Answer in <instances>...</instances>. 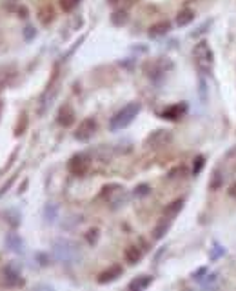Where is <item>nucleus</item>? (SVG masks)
I'll return each instance as SVG.
<instances>
[{
	"instance_id": "nucleus-28",
	"label": "nucleus",
	"mask_w": 236,
	"mask_h": 291,
	"mask_svg": "<svg viewBox=\"0 0 236 291\" xmlns=\"http://www.w3.org/2000/svg\"><path fill=\"white\" fill-rule=\"evenodd\" d=\"M224 253V250H222V246H216V251L214 253H211V259H218L220 255Z\"/></svg>"
},
{
	"instance_id": "nucleus-22",
	"label": "nucleus",
	"mask_w": 236,
	"mask_h": 291,
	"mask_svg": "<svg viewBox=\"0 0 236 291\" xmlns=\"http://www.w3.org/2000/svg\"><path fill=\"white\" fill-rule=\"evenodd\" d=\"M40 20H42V24L51 22V20H53V9H51V7H44L40 11Z\"/></svg>"
},
{
	"instance_id": "nucleus-9",
	"label": "nucleus",
	"mask_w": 236,
	"mask_h": 291,
	"mask_svg": "<svg viewBox=\"0 0 236 291\" xmlns=\"http://www.w3.org/2000/svg\"><path fill=\"white\" fill-rule=\"evenodd\" d=\"M118 277H122V267L113 266L98 275V284H109V282H113V280H117Z\"/></svg>"
},
{
	"instance_id": "nucleus-11",
	"label": "nucleus",
	"mask_w": 236,
	"mask_h": 291,
	"mask_svg": "<svg viewBox=\"0 0 236 291\" xmlns=\"http://www.w3.org/2000/svg\"><path fill=\"white\" fill-rule=\"evenodd\" d=\"M6 246L7 250H11L13 253H22L24 251V244H22V238L18 237L17 233H9L6 237Z\"/></svg>"
},
{
	"instance_id": "nucleus-17",
	"label": "nucleus",
	"mask_w": 236,
	"mask_h": 291,
	"mask_svg": "<svg viewBox=\"0 0 236 291\" xmlns=\"http://www.w3.org/2000/svg\"><path fill=\"white\" fill-rule=\"evenodd\" d=\"M151 284V277H136L133 282L129 284V290H133V291H140V290H146L148 286Z\"/></svg>"
},
{
	"instance_id": "nucleus-15",
	"label": "nucleus",
	"mask_w": 236,
	"mask_h": 291,
	"mask_svg": "<svg viewBox=\"0 0 236 291\" xmlns=\"http://www.w3.org/2000/svg\"><path fill=\"white\" fill-rule=\"evenodd\" d=\"M182 208H183V200L182 198H178V200H175L173 204H169L167 208H165V211H164V217H167V219H175L180 211H182Z\"/></svg>"
},
{
	"instance_id": "nucleus-19",
	"label": "nucleus",
	"mask_w": 236,
	"mask_h": 291,
	"mask_svg": "<svg viewBox=\"0 0 236 291\" xmlns=\"http://www.w3.org/2000/svg\"><path fill=\"white\" fill-rule=\"evenodd\" d=\"M57 215H59V208H57L55 204H47L46 209H44V219H46L47 222H53V220L57 219Z\"/></svg>"
},
{
	"instance_id": "nucleus-16",
	"label": "nucleus",
	"mask_w": 236,
	"mask_h": 291,
	"mask_svg": "<svg viewBox=\"0 0 236 291\" xmlns=\"http://www.w3.org/2000/svg\"><path fill=\"white\" fill-rule=\"evenodd\" d=\"M140 259H142L140 248H136V246H129V248L125 250V260L129 262V264H136V262H140Z\"/></svg>"
},
{
	"instance_id": "nucleus-2",
	"label": "nucleus",
	"mask_w": 236,
	"mask_h": 291,
	"mask_svg": "<svg viewBox=\"0 0 236 291\" xmlns=\"http://www.w3.org/2000/svg\"><path fill=\"white\" fill-rule=\"evenodd\" d=\"M138 113H140V104L138 102H131L125 107H122L115 117H111V120H109V129L111 131L125 129L136 119Z\"/></svg>"
},
{
	"instance_id": "nucleus-1",
	"label": "nucleus",
	"mask_w": 236,
	"mask_h": 291,
	"mask_svg": "<svg viewBox=\"0 0 236 291\" xmlns=\"http://www.w3.org/2000/svg\"><path fill=\"white\" fill-rule=\"evenodd\" d=\"M53 255L62 264H75L80 259V250L73 240L57 238L53 242Z\"/></svg>"
},
{
	"instance_id": "nucleus-21",
	"label": "nucleus",
	"mask_w": 236,
	"mask_h": 291,
	"mask_svg": "<svg viewBox=\"0 0 236 291\" xmlns=\"http://www.w3.org/2000/svg\"><path fill=\"white\" fill-rule=\"evenodd\" d=\"M80 4V0H60V6L64 11H73Z\"/></svg>"
},
{
	"instance_id": "nucleus-14",
	"label": "nucleus",
	"mask_w": 236,
	"mask_h": 291,
	"mask_svg": "<svg viewBox=\"0 0 236 291\" xmlns=\"http://www.w3.org/2000/svg\"><path fill=\"white\" fill-rule=\"evenodd\" d=\"M169 226H171V219H167V217H164V219H162V220L158 222V224H156V227H154L153 237L156 238V240H160V238H164V235L167 233Z\"/></svg>"
},
{
	"instance_id": "nucleus-13",
	"label": "nucleus",
	"mask_w": 236,
	"mask_h": 291,
	"mask_svg": "<svg viewBox=\"0 0 236 291\" xmlns=\"http://www.w3.org/2000/svg\"><path fill=\"white\" fill-rule=\"evenodd\" d=\"M169 30H171V24H169L167 20H162V22H156L154 26H151V30H149V36H151V38H158V36L165 35Z\"/></svg>"
},
{
	"instance_id": "nucleus-4",
	"label": "nucleus",
	"mask_w": 236,
	"mask_h": 291,
	"mask_svg": "<svg viewBox=\"0 0 236 291\" xmlns=\"http://www.w3.org/2000/svg\"><path fill=\"white\" fill-rule=\"evenodd\" d=\"M102 196L106 198L107 202L111 204L113 208H118V206H122V202H125V200H127V195H125L124 188H122V186H118V184L106 186V188H104V193H102Z\"/></svg>"
},
{
	"instance_id": "nucleus-6",
	"label": "nucleus",
	"mask_w": 236,
	"mask_h": 291,
	"mask_svg": "<svg viewBox=\"0 0 236 291\" xmlns=\"http://www.w3.org/2000/svg\"><path fill=\"white\" fill-rule=\"evenodd\" d=\"M94 133H96V120L86 119L78 124V129L75 131V138L80 142H88L89 138H93Z\"/></svg>"
},
{
	"instance_id": "nucleus-7",
	"label": "nucleus",
	"mask_w": 236,
	"mask_h": 291,
	"mask_svg": "<svg viewBox=\"0 0 236 291\" xmlns=\"http://www.w3.org/2000/svg\"><path fill=\"white\" fill-rule=\"evenodd\" d=\"M4 279H6V284L7 286H20L22 284V279H20V271H18L17 267L9 264V266L4 267Z\"/></svg>"
},
{
	"instance_id": "nucleus-27",
	"label": "nucleus",
	"mask_w": 236,
	"mask_h": 291,
	"mask_svg": "<svg viewBox=\"0 0 236 291\" xmlns=\"http://www.w3.org/2000/svg\"><path fill=\"white\" fill-rule=\"evenodd\" d=\"M200 91H202V100H207V88H206V80H200Z\"/></svg>"
},
{
	"instance_id": "nucleus-12",
	"label": "nucleus",
	"mask_w": 236,
	"mask_h": 291,
	"mask_svg": "<svg viewBox=\"0 0 236 291\" xmlns=\"http://www.w3.org/2000/svg\"><path fill=\"white\" fill-rule=\"evenodd\" d=\"M185 109H187V106L185 104H178V106H171L169 109H165L164 113H162V117L167 120H177L180 119L183 113H185Z\"/></svg>"
},
{
	"instance_id": "nucleus-20",
	"label": "nucleus",
	"mask_w": 236,
	"mask_h": 291,
	"mask_svg": "<svg viewBox=\"0 0 236 291\" xmlns=\"http://www.w3.org/2000/svg\"><path fill=\"white\" fill-rule=\"evenodd\" d=\"M127 13L125 11H115L111 15V22H113V26H124L125 22H127Z\"/></svg>"
},
{
	"instance_id": "nucleus-3",
	"label": "nucleus",
	"mask_w": 236,
	"mask_h": 291,
	"mask_svg": "<svg viewBox=\"0 0 236 291\" xmlns=\"http://www.w3.org/2000/svg\"><path fill=\"white\" fill-rule=\"evenodd\" d=\"M193 55H195L196 67H198L204 75H209L212 69V59H214L211 48H209V44H207L206 40H200L195 46V49H193Z\"/></svg>"
},
{
	"instance_id": "nucleus-25",
	"label": "nucleus",
	"mask_w": 236,
	"mask_h": 291,
	"mask_svg": "<svg viewBox=\"0 0 236 291\" xmlns=\"http://www.w3.org/2000/svg\"><path fill=\"white\" fill-rule=\"evenodd\" d=\"M206 161H204V157H196L195 159V166H193V175H198L202 171V167H204Z\"/></svg>"
},
{
	"instance_id": "nucleus-8",
	"label": "nucleus",
	"mask_w": 236,
	"mask_h": 291,
	"mask_svg": "<svg viewBox=\"0 0 236 291\" xmlns=\"http://www.w3.org/2000/svg\"><path fill=\"white\" fill-rule=\"evenodd\" d=\"M171 138V135L167 133L165 129H158V131H154L153 135L148 138V146H151V148H160V146H165V142Z\"/></svg>"
},
{
	"instance_id": "nucleus-30",
	"label": "nucleus",
	"mask_w": 236,
	"mask_h": 291,
	"mask_svg": "<svg viewBox=\"0 0 236 291\" xmlns=\"http://www.w3.org/2000/svg\"><path fill=\"white\" fill-rule=\"evenodd\" d=\"M229 193H231V196H235V198H236V184L233 186V188H231V190H229Z\"/></svg>"
},
{
	"instance_id": "nucleus-29",
	"label": "nucleus",
	"mask_w": 236,
	"mask_h": 291,
	"mask_svg": "<svg viewBox=\"0 0 236 291\" xmlns=\"http://www.w3.org/2000/svg\"><path fill=\"white\" fill-rule=\"evenodd\" d=\"M96 233H98V231H94V229H93V231H89V235H88V240H89V242H91V244H93L94 240H96V237H98V235H96Z\"/></svg>"
},
{
	"instance_id": "nucleus-10",
	"label": "nucleus",
	"mask_w": 236,
	"mask_h": 291,
	"mask_svg": "<svg viewBox=\"0 0 236 291\" xmlns=\"http://www.w3.org/2000/svg\"><path fill=\"white\" fill-rule=\"evenodd\" d=\"M73 120H75V113H73V109H71L69 106H62V107H60L59 115H57V122H59L60 126L67 128V126L73 124Z\"/></svg>"
},
{
	"instance_id": "nucleus-23",
	"label": "nucleus",
	"mask_w": 236,
	"mask_h": 291,
	"mask_svg": "<svg viewBox=\"0 0 236 291\" xmlns=\"http://www.w3.org/2000/svg\"><path fill=\"white\" fill-rule=\"evenodd\" d=\"M151 193V188H149L148 184H140L135 188V196H138V198H142V196H146Z\"/></svg>"
},
{
	"instance_id": "nucleus-5",
	"label": "nucleus",
	"mask_w": 236,
	"mask_h": 291,
	"mask_svg": "<svg viewBox=\"0 0 236 291\" xmlns=\"http://www.w3.org/2000/svg\"><path fill=\"white\" fill-rule=\"evenodd\" d=\"M89 164H91V161H89V157L86 153H77L71 157L69 164H67V167H69V171L73 173V175H77V177H80V175H84V173L89 169Z\"/></svg>"
},
{
	"instance_id": "nucleus-24",
	"label": "nucleus",
	"mask_w": 236,
	"mask_h": 291,
	"mask_svg": "<svg viewBox=\"0 0 236 291\" xmlns=\"http://www.w3.org/2000/svg\"><path fill=\"white\" fill-rule=\"evenodd\" d=\"M35 36H36V31L33 26H26V28H24V38H26V40L30 42V40H33Z\"/></svg>"
},
{
	"instance_id": "nucleus-26",
	"label": "nucleus",
	"mask_w": 236,
	"mask_h": 291,
	"mask_svg": "<svg viewBox=\"0 0 236 291\" xmlns=\"http://www.w3.org/2000/svg\"><path fill=\"white\" fill-rule=\"evenodd\" d=\"M214 282H216V275H214V273H207V279L200 280V284H204V286L214 284Z\"/></svg>"
},
{
	"instance_id": "nucleus-18",
	"label": "nucleus",
	"mask_w": 236,
	"mask_h": 291,
	"mask_svg": "<svg viewBox=\"0 0 236 291\" xmlns=\"http://www.w3.org/2000/svg\"><path fill=\"white\" fill-rule=\"evenodd\" d=\"M195 18V13L191 11V9H183V11L178 13L177 17V24L180 26V28H183V26H187L191 20Z\"/></svg>"
}]
</instances>
